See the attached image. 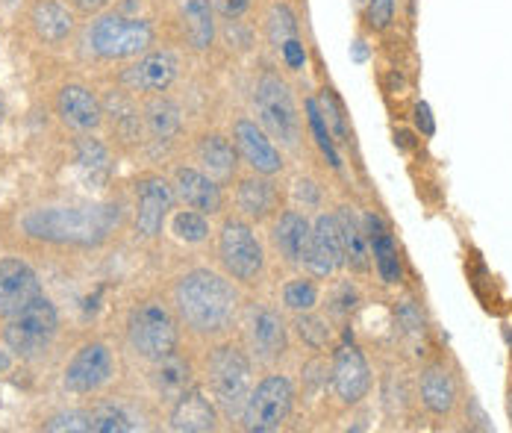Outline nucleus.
<instances>
[{
  "label": "nucleus",
  "instance_id": "f257e3e1",
  "mask_svg": "<svg viewBox=\"0 0 512 433\" xmlns=\"http://www.w3.org/2000/svg\"><path fill=\"white\" fill-rule=\"evenodd\" d=\"M174 310L177 319L198 336H227L239 322L242 298L227 274L212 269L186 271L174 283Z\"/></svg>",
  "mask_w": 512,
  "mask_h": 433
},
{
  "label": "nucleus",
  "instance_id": "f03ea898",
  "mask_svg": "<svg viewBox=\"0 0 512 433\" xmlns=\"http://www.w3.org/2000/svg\"><path fill=\"white\" fill-rule=\"evenodd\" d=\"M118 221L121 210L115 204H51L27 210L21 216V230L48 245L95 248L115 233Z\"/></svg>",
  "mask_w": 512,
  "mask_h": 433
},
{
  "label": "nucleus",
  "instance_id": "7ed1b4c3",
  "mask_svg": "<svg viewBox=\"0 0 512 433\" xmlns=\"http://www.w3.org/2000/svg\"><path fill=\"white\" fill-rule=\"evenodd\" d=\"M206 380L218 413L227 419H242V407L254 389V360L245 345L221 342L209 351Z\"/></svg>",
  "mask_w": 512,
  "mask_h": 433
},
{
  "label": "nucleus",
  "instance_id": "20e7f679",
  "mask_svg": "<svg viewBox=\"0 0 512 433\" xmlns=\"http://www.w3.org/2000/svg\"><path fill=\"white\" fill-rule=\"evenodd\" d=\"M251 101H254L259 127L274 142H280V148L295 151L301 145L304 124H301V115H298V104H295L292 86L277 71L265 68V71H259V77L254 80Z\"/></svg>",
  "mask_w": 512,
  "mask_h": 433
},
{
  "label": "nucleus",
  "instance_id": "39448f33",
  "mask_svg": "<svg viewBox=\"0 0 512 433\" xmlns=\"http://www.w3.org/2000/svg\"><path fill=\"white\" fill-rule=\"evenodd\" d=\"M89 51L101 59H133L151 51L154 45V24L145 18H133L124 12H106L89 24L86 33Z\"/></svg>",
  "mask_w": 512,
  "mask_h": 433
},
{
  "label": "nucleus",
  "instance_id": "423d86ee",
  "mask_svg": "<svg viewBox=\"0 0 512 433\" xmlns=\"http://www.w3.org/2000/svg\"><path fill=\"white\" fill-rule=\"evenodd\" d=\"M218 260L230 280L242 286H256L265 274V248L242 216H227L218 230Z\"/></svg>",
  "mask_w": 512,
  "mask_h": 433
},
{
  "label": "nucleus",
  "instance_id": "0eeeda50",
  "mask_svg": "<svg viewBox=\"0 0 512 433\" xmlns=\"http://www.w3.org/2000/svg\"><path fill=\"white\" fill-rule=\"evenodd\" d=\"M127 339L142 360L159 363L180 345V319L162 301H142L127 316Z\"/></svg>",
  "mask_w": 512,
  "mask_h": 433
},
{
  "label": "nucleus",
  "instance_id": "6e6552de",
  "mask_svg": "<svg viewBox=\"0 0 512 433\" xmlns=\"http://www.w3.org/2000/svg\"><path fill=\"white\" fill-rule=\"evenodd\" d=\"M59 333V313L51 298L39 295L30 307H24L21 313H15L12 319H6L3 327V342L6 348L21 357V360H36L42 357L53 345Z\"/></svg>",
  "mask_w": 512,
  "mask_h": 433
},
{
  "label": "nucleus",
  "instance_id": "1a4fd4ad",
  "mask_svg": "<svg viewBox=\"0 0 512 433\" xmlns=\"http://www.w3.org/2000/svg\"><path fill=\"white\" fill-rule=\"evenodd\" d=\"M295 407V386L280 372L256 383L242 407V428L251 433L280 431Z\"/></svg>",
  "mask_w": 512,
  "mask_h": 433
},
{
  "label": "nucleus",
  "instance_id": "9d476101",
  "mask_svg": "<svg viewBox=\"0 0 512 433\" xmlns=\"http://www.w3.org/2000/svg\"><path fill=\"white\" fill-rule=\"evenodd\" d=\"M242 325H245V348L254 363L274 366L286 357L289 327H286V319L280 316V310H274L268 304H251L245 310Z\"/></svg>",
  "mask_w": 512,
  "mask_h": 433
},
{
  "label": "nucleus",
  "instance_id": "9b49d317",
  "mask_svg": "<svg viewBox=\"0 0 512 433\" xmlns=\"http://www.w3.org/2000/svg\"><path fill=\"white\" fill-rule=\"evenodd\" d=\"M462 386L445 360H430L418 372V404L433 419H451L460 410Z\"/></svg>",
  "mask_w": 512,
  "mask_h": 433
},
{
  "label": "nucleus",
  "instance_id": "f8f14e48",
  "mask_svg": "<svg viewBox=\"0 0 512 433\" xmlns=\"http://www.w3.org/2000/svg\"><path fill=\"white\" fill-rule=\"evenodd\" d=\"M112 375H115V360H112L109 345L86 342L68 360V366L62 372V386L68 392H77V395H92L101 386H106Z\"/></svg>",
  "mask_w": 512,
  "mask_h": 433
},
{
  "label": "nucleus",
  "instance_id": "ddd939ff",
  "mask_svg": "<svg viewBox=\"0 0 512 433\" xmlns=\"http://www.w3.org/2000/svg\"><path fill=\"white\" fill-rule=\"evenodd\" d=\"M371 366L365 360V354L359 351L357 345H342L336 354H333V363H330V389H333V398L345 407H357L368 398L371 392Z\"/></svg>",
  "mask_w": 512,
  "mask_h": 433
},
{
  "label": "nucleus",
  "instance_id": "4468645a",
  "mask_svg": "<svg viewBox=\"0 0 512 433\" xmlns=\"http://www.w3.org/2000/svg\"><path fill=\"white\" fill-rule=\"evenodd\" d=\"M362 227H365V236L371 245V266L377 269V277L383 280V286L398 289L407 277V269H404V257H401V248H398V239H395L389 221L383 218V213L368 210L362 216Z\"/></svg>",
  "mask_w": 512,
  "mask_h": 433
},
{
  "label": "nucleus",
  "instance_id": "2eb2a0df",
  "mask_svg": "<svg viewBox=\"0 0 512 433\" xmlns=\"http://www.w3.org/2000/svg\"><path fill=\"white\" fill-rule=\"evenodd\" d=\"M174 183L151 174L136 186V233L142 239H156L165 230V221L174 210Z\"/></svg>",
  "mask_w": 512,
  "mask_h": 433
},
{
  "label": "nucleus",
  "instance_id": "dca6fc26",
  "mask_svg": "<svg viewBox=\"0 0 512 433\" xmlns=\"http://www.w3.org/2000/svg\"><path fill=\"white\" fill-rule=\"evenodd\" d=\"M180 74V59L174 51L159 48V51H145L130 68H124L121 83L130 92H142V95H162L174 86Z\"/></svg>",
  "mask_w": 512,
  "mask_h": 433
},
{
  "label": "nucleus",
  "instance_id": "f3484780",
  "mask_svg": "<svg viewBox=\"0 0 512 433\" xmlns=\"http://www.w3.org/2000/svg\"><path fill=\"white\" fill-rule=\"evenodd\" d=\"M233 145L239 151V160L256 174H280L283 171V154L274 145V139L259 127L254 118H236L233 121Z\"/></svg>",
  "mask_w": 512,
  "mask_h": 433
},
{
  "label": "nucleus",
  "instance_id": "a211bd4d",
  "mask_svg": "<svg viewBox=\"0 0 512 433\" xmlns=\"http://www.w3.org/2000/svg\"><path fill=\"white\" fill-rule=\"evenodd\" d=\"M304 269L312 277H333L336 271L345 269V251L342 236L333 213H318L312 218V236H309V254Z\"/></svg>",
  "mask_w": 512,
  "mask_h": 433
},
{
  "label": "nucleus",
  "instance_id": "6ab92c4d",
  "mask_svg": "<svg viewBox=\"0 0 512 433\" xmlns=\"http://www.w3.org/2000/svg\"><path fill=\"white\" fill-rule=\"evenodd\" d=\"M39 295H42V283L30 263L18 257L0 260V316L3 319H12L15 313L30 307Z\"/></svg>",
  "mask_w": 512,
  "mask_h": 433
},
{
  "label": "nucleus",
  "instance_id": "aec40b11",
  "mask_svg": "<svg viewBox=\"0 0 512 433\" xmlns=\"http://www.w3.org/2000/svg\"><path fill=\"white\" fill-rule=\"evenodd\" d=\"M309 236H312V221L298 210H283L271 221V245L280 254V260L292 269H304Z\"/></svg>",
  "mask_w": 512,
  "mask_h": 433
},
{
  "label": "nucleus",
  "instance_id": "412c9836",
  "mask_svg": "<svg viewBox=\"0 0 512 433\" xmlns=\"http://www.w3.org/2000/svg\"><path fill=\"white\" fill-rule=\"evenodd\" d=\"M56 115L77 133H95L103 121L101 98L83 83H65L56 95Z\"/></svg>",
  "mask_w": 512,
  "mask_h": 433
},
{
  "label": "nucleus",
  "instance_id": "4be33fe9",
  "mask_svg": "<svg viewBox=\"0 0 512 433\" xmlns=\"http://www.w3.org/2000/svg\"><path fill=\"white\" fill-rule=\"evenodd\" d=\"M174 195L183 201V207L201 210L206 216H218L224 210V192L221 183L212 180L204 168L186 165L174 171Z\"/></svg>",
  "mask_w": 512,
  "mask_h": 433
},
{
  "label": "nucleus",
  "instance_id": "5701e85b",
  "mask_svg": "<svg viewBox=\"0 0 512 433\" xmlns=\"http://www.w3.org/2000/svg\"><path fill=\"white\" fill-rule=\"evenodd\" d=\"M168 428L177 433L218 431V407L212 398H206L201 386H192L171 404Z\"/></svg>",
  "mask_w": 512,
  "mask_h": 433
},
{
  "label": "nucleus",
  "instance_id": "b1692460",
  "mask_svg": "<svg viewBox=\"0 0 512 433\" xmlns=\"http://www.w3.org/2000/svg\"><path fill=\"white\" fill-rule=\"evenodd\" d=\"M236 210L248 221H268L280 213V189L268 174H245L236 180Z\"/></svg>",
  "mask_w": 512,
  "mask_h": 433
},
{
  "label": "nucleus",
  "instance_id": "393cba45",
  "mask_svg": "<svg viewBox=\"0 0 512 433\" xmlns=\"http://www.w3.org/2000/svg\"><path fill=\"white\" fill-rule=\"evenodd\" d=\"M195 154H198L201 168H204L212 180H218L221 186L233 183V177L239 171V163H242L236 145L227 136H221V133H206V136H201Z\"/></svg>",
  "mask_w": 512,
  "mask_h": 433
},
{
  "label": "nucleus",
  "instance_id": "a878e982",
  "mask_svg": "<svg viewBox=\"0 0 512 433\" xmlns=\"http://www.w3.org/2000/svg\"><path fill=\"white\" fill-rule=\"evenodd\" d=\"M333 216H336L339 236H342L345 266L357 274H368L371 271V245H368V236L362 227V216H357V210L348 204H342Z\"/></svg>",
  "mask_w": 512,
  "mask_h": 433
},
{
  "label": "nucleus",
  "instance_id": "bb28decb",
  "mask_svg": "<svg viewBox=\"0 0 512 433\" xmlns=\"http://www.w3.org/2000/svg\"><path fill=\"white\" fill-rule=\"evenodd\" d=\"M180 21H183V33L192 51L204 54L215 45L218 21H215V9L209 0H180Z\"/></svg>",
  "mask_w": 512,
  "mask_h": 433
},
{
  "label": "nucleus",
  "instance_id": "cd10ccee",
  "mask_svg": "<svg viewBox=\"0 0 512 433\" xmlns=\"http://www.w3.org/2000/svg\"><path fill=\"white\" fill-rule=\"evenodd\" d=\"M30 24L45 45H62L74 33V15L59 0H36L30 9Z\"/></svg>",
  "mask_w": 512,
  "mask_h": 433
},
{
  "label": "nucleus",
  "instance_id": "c85d7f7f",
  "mask_svg": "<svg viewBox=\"0 0 512 433\" xmlns=\"http://www.w3.org/2000/svg\"><path fill=\"white\" fill-rule=\"evenodd\" d=\"M154 389L159 398H165V401H177L183 392H189L192 386H195V372H192V363L189 360H183L177 351L171 354V357H165V360H159L154 363Z\"/></svg>",
  "mask_w": 512,
  "mask_h": 433
},
{
  "label": "nucleus",
  "instance_id": "c756f323",
  "mask_svg": "<svg viewBox=\"0 0 512 433\" xmlns=\"http://www.w3.org/2000/svg\"><path fill=\"white\" fill-rule=\"evenodd\" d=\"M74 160L80 165V171L92 180L103 186L112 174V157L106 151L101 139H92V136H83L77 145H74Z\"/></svg>",
  "mask_w": 512,
  "mask_h": 433
},
{
  "label": "nucleus",
  "instance_id": "7c9ffc66",
  "mask_svg": "<svg viewBox=\"0 0 512 433\" xmlns=\"http://www.w3.org/2000/svg\"><path fill=\"white\" fill-rule=\"evenodd\" d=\"M168 230L183 245H204L209 233H212V224H209V216L201 213V210L183 207V210L168 216Z\"/></svg>",
  "mask_w": 512,
  "mask_h": 433
},
{
  "label": "nucleus",
  "instance_id": "2f4dec72",
  "mask_svg": "<svg viewBox=\"0 0 512 433\" xmlns=\"http://www.w3.org/2000/svg\"><path fill=\"white\" fill-rule=\"evenodd\" d=\"M145 124H148V130H151L154 139L168 142V139H174L180 133V124H183L180 107L174 101L162 98V95H154V101L145 107Z\"/></svg>",
  "mask_w": 512,
  "mask_h": 433
},
{
  "label": "nucleus",
  "instance_id": "473e14b6",
  "mask_svg": "<svg viewBox=\"0 0 512 433\" xmlns=\"http://www.w3.org/2000/svg\"><path fill=\"white\" fill-rule=\"evenodd\" d=\"M280 301H283V310H289L292 316L312 313V310L318 307V301H321V289H318V283L312 280V274H309V277L301 274V277H292V280L283 283Z\"/></svg>",
  "mask_w": 512,
  "mask_h": 433
},
{
  "label": "nucleus",
  "instance_id": "72a5a7b5",
  "mask_svg": "<svg viewBox=\"0 0 512 433\" xmlns=\"http://www.w3.org/2000/svg\"><path fill=\"white\" fill-rule=\"evenodd\" d=\"M265 36L268 42L280 51L289 39H298L301 36V24H298V15L292 12L289 3H274L268 18H265Z\"/></svg>",
  "mask_w": 512,
  "mask_h": 433
},
{
  "label": "nucleus",
  "instance_id": "f704fd0d",
  "mask_svg": "<svg viewBox=\"0 0 512 433\" xmlns=\"http://www.w3.org/2000/svg\"><path fill=\"white\" fill-rule=\"evenodd\" d=\"M318 107H321V115H324L333 139L342 142V145H348L351 142V130H348V115H345V104L339 101V95L324 86L321 89V98H318Z\"/></svg>",
  "mask_w": 512,
  "mask_h": 433
},
{
  "label": "nucleus",
  "instance_id": "c9c22d12",
  "mask_svg": "<svg viewBox=\"0 0 512 433\" xmlns=\"http://www.w3.org/2000/svg\"><path fill=\"white\" fill-rule=\"evenodd\" d=\"M89 419L95 433H130L139 428L121 404H101L89 413Z\"/></svg>",
  "mask_w": 512,
  "mask_h": 433
},
{
  "label": "nucleus",
  "instance_id": "e433bc0d",
  "mask_svg": "<svg viewBox=\"0 0 512 433\" xmlns=\"http://www.w3.org/2000/svg\"><path fill=\"white\" fill-rule=\"evenodd\" d=\"M295 330H298L301 342L307 345L309 351H324L333 342V327H330L327 319L315 316V310L295 316Z\"/></svg>",
  "mask_w": 512,
  "mask_h": 433
},
{
  "label": "nucleus",
  "instance_id": "4c0bfd02",
  "mask_svg": "<svg viewBox=\"0 0 512 433\" xmlns=\"http://www.w3.org/2000/svg\"><path fill=\"white\" fill-rule=\"evenodd\" d=\"M307 118H309V130H312L315 145L321 148V154L330 160L333 168H342V160H339L336 145H333V133H330V127H327V121H324L321 107H318V101H315V98H307Z\"/></svg>",
  "mask_w": 512,
  "mask_h": 433
},
{
  "label": "nucleus",
  "instance_id": "58836bf2",
  "mask_svg": "<svg viewBox=\"0 0 512 433\" xmlns=\"http://www.w3.org/2000/svg\"><path fill=\"white\" fill-rule=\"evenodd\" d=\"M395 15H398V0H365L362 24L368 33H389L395 27Z\"/></svg>",
  "mask_w": 512,
  "mask_h": 433
},
{
  "label": "nucleus",
  "instance_id": "ea45409f",
  "mask_svg": "<svg viewBox=\"0 0 512 433\" xmlns=\"http://www.w3.org/2000/svg\"><path fill=\"white\" fill-rule=\"evenodd\" d=\"M45 431H51V433L92 431V419H89V413H86V410H62V413H56V416H51V419L45 422Z\"/></svg>",
  "mask_w": 512,
  "mask_h": 433
},
{
  "label": "nucleus",
  "instance_id": "a19ab883",
  "mask_svg": "<svg viewBox=\"0 0 512 433\" xmlns=\"http://www.w3.org/2000/svg\"><path fill=\"white\" fill-rule=\"evenodd\" d=\"M398 325L404 327V333H410L415 339H421L427 333V322H424V313L415 301H401L398 307Z\"/></svg>",
  "mask_w": 512,
  "mask_h": 433
},
{
  "label": "nucleus",
  "instance_id": "79ce46f5",
  "mask_svg": "<svg viewBox=\"0 0 512 433\" xmlns=\"http://www.w3.org/2000/svg\"><path fill=\"white\" fill-rule=\"evenodd\" d=\"M412 124H415L418 136H424V139L436 136V118H433V109H430L427 101H415L412 104Z\"/></svg>",
  "mask_w": 512,
  "mask_h": 433
},
{
  "label": "nucleus",
  "instance_id": "37998d69",
  "mask_svg": "<svg viewBox=\"0 0 512 433\" xmlns=\"http://www.w3.org/2000/svg\"><path fill=\"white\" fill-rule=\"evenodd\" d=\"M359 298H357V289L351 286V283H339V289H336V295H333V313H339L342 319L345 316H351L354 310H357Z\"/></svg>",
  "mask_w": 512,
  "mask_h": 433
},
{
  "label": "nucleus",
  "instance_id": "c03bdc74",
  "mask_svg": "<svg viewBox=\"0 0 512 433\" xmlns=\"http://www.w3.org/2000/svg\"><path fill=\"white\" fill-rule=\"evenodd\" d=\"M280 56H283L286 68H292V71H301V68L307 65V48H304L301 36H298V39H289V42L280 48Z\"/></svg>",
  "mask_w": 512,
  "mask_h": 433
},
{
  "label": "nucleus",
  "instance_id": "a18cd8bd",
  "mask_svg": "<svg viewBox=\"0 0 512 433\" xmlns=\"http://www.w3.org/2000/svg\"><path fill=\"white\" fill-rule=\"evenodd\" d=\"M215 15H221L224 21H239L248 9H251V0H209Z\"/></svg>",
  "mask_w": 512,
  "mask_h": 433
},
{
  "label": "nucleus",
  "instance_id": "49530a36",
  "mask_svg": "<svg viewBox=\"0 0 512 433\" xmlns=\"http://www.w3.org/2000/svg\"><path fill=\"white\" fill-rule=\"evenodd\" d=\"M465 419L477 431H492V422H489V416L483 413V407H480V401L474 395H468V401H465Z\"/></svg>",
  "mask_w": 512,
  "mask_h": 433
},
{
  "label": "nucleus",
  "instance_id": "de8ad7c7",
  "mask_svg": "<svg viewBox=\"0 0 512 433\" xmlns=\"http://www.w3.org/2000/svg\"><path fill=\"white\" fill-rule=\"evenodd\" d=\"M295 198H298L304 207H318V204H321V195H318V189H315L312 180H298V183H295Z\"/></svg>",
  "mask_w": 512,
  "mask_h": 433
},
{
  "label": "nucleus",
  "instance_id": "09e8293b",
  "mask_svg": "<svg viewBox=\"0 0 512 433\" xmlns=\"http://www.w3.org/2000/svg\"><path fill=\"white\" fill-rule=\"evenodd\" d=\"M80 12H86V15H95V12H101L109 6V0H71Z\"/></svg>",
  "mask_w": 512,
  "mask_h": 433
},
{
  "label": "nucleus",
  "instance_id": "8fccbe9b",
  "mask_svg": "<svg viewBox=\"0 0 512 433\" xmlns=\"http://www.w3.org/2000/svg\"><path fill=\"white\" fill-rule=\"evenodd\" d=\"M12 360H15V354L9 348H0V378L12 369Z\"/></svg>",
  "mask_w": 512,
  "mask_h": 433
},
{
  "label": "nucleus",
  "instance_id": "3c124183",
  "mask_svg": "<svg viewBox=\"0 0 512 433\" xmlns=\"http://www.w3.org/2000/svg\"><path fill=\"white\" fill-rule=\"evenodd\" d=\"M507 413H510V422H512V386H510V392H507Z\"/></svg>",
  "mask_w": 512,
  "mask_h": 433
},
{
  "label": "nucleus",
  "instance_id": "603ef678",
  "mask_svg": "<svg viewBox=\"0 0 512 433\" xmlns=\"http://www.w3.org/2000/svg\"><path fill=\"white\" fill-rule=\"evenodd\" d=\"M3 115H6V107H3V101H0V127H3Z\"/></svg>",
  "mask_w": 512,
  "mask_h": 433
}]
</instances>
